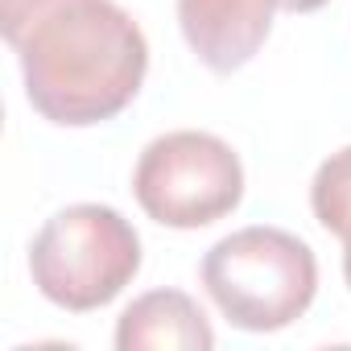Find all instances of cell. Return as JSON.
I'll return each instance as SVG.
<instances>
[{
  "instance_id": "3",
  "label": "cell",
  "mask_w": 351,
  "mask_h": 351,
  "mask_svg": "<svg viewBox=\"0 0 351 351\" xmlns=\"http://www.w3.org/2000/svg\"><path fill=\"white\" fill-rule=\"evenodd\" d=\"M29 273L46 302L71 314L99 310L141 273L136 228L104 203H75L46 219L29 244Z\"/></svg>"
},
{
  "instance_id": "8",
  "label": "cell",
  "mask_w": 351,
  "mask_h": 351,
  "mask_svg": "<svg viewBox=\"0 0 351 351\" xmlns=\"http://www.w3.org/2000/svg\"><path fill=\"white\" fill-rule=\"evenodd\" d=\"M322 5H326V0H281V9H289V13H314Z\"/></svg>"
},
{
  "instance_id": "2",
  "label": "cell",
  "mask_w": 351,
  "mask_h": 351,
  "mask_svg": "<svg viewBox=\"0 0 351 351\" xmlns=\"http://www.w3.org/2000/svg\"><path fill=\"white\" fill-rule=\"evenodd\" d=\"M203 289L219 314L252 335L285 330L318 293V261L281 228H240L203 256Z\"/></svg>"
},
{
  "instance_id": "9",
  "label": "cell",
  "mask_w": 351,
  "mask_h": 351,
  "mask_svg": "<svg viewBox=\"0 0 351 351\" xmlns=\"http://www.w3.org/2000/svg\"><path fill=\"white\" fill-rule=\"evenodd\" d=\"M343 277H347V289H351V244H343Z\"/></svg>"
},
{
  "instance_id": "1",
  "label": "cell",
  "mask_w": 351,
  "mask_h": 351,
  "mask_svg": "<svg viewBox=\"0 0 351 351\" xmlns=\"http://www.w3.org/2000/svg\"><path fill=\"white\" fill-rule=\"evenodd\" d=\"M34 112L62 128L120 116L149 71V42L116 0H0Z\"/></svg>"
},
{
  "instance_id": "6",
  "label": "cell",
  "mask_w": 351,
  "mask_h": 351,
  "mask_svg": "<svg viewBox=\"0 0 351 351\" xmlns=\"http://www.w3.org/2000/svg\"><path fill=\"white\" fill-rule=\"evenodd\" d=\"M120 351H211L215 330L182 289H149L116 318Z\"/></svg>"
},
{
  "instance_id": "7",
  "label": "cell",
  "mask_w": 351,
  "mask_h": 351,
  "mask_svg": "<svg viewBox=\"0 0 351 351\" xmlns=\"http://www.w3.org/2000/svg\"><path fill=\"white\" fill-rule=\"evenodd\" d=\"M310 207H314V219L339 236L343 244H351V145L330 153L314 182H310Z\"/></svg>"
},
{
  "instance_id": "4",
  "label": "cell",
  "mask_w": 351,
  "mask_h": 351,
  "mask_svg": "<svg viewBox=\"0 0 351 351\" xmlns=\"http://www.w3.org/2000/svg\"><path fill=\"white\" fill-rule=\"evenodd\" d=\"M132 195L141 211L161 228H211L240 207L244 165L223 136L178 128L145 145L132 169Z\"/></svg>"
},
{
  "instance_id": "5",
  "label": "cell",
  "mask_w": 351,
  "mask_h": 351,
  "mask_svg": "<svg viewBox=\"0 0 351 351\" xmlns=\"http://www.w3.org/2000/svg\"><path fill=\"white\" fill-rule=\"evenodd\" d=\"M277 9L281 0H178V25L207 71L232 75L261 54Z\"/></svg>"
}]
</instances>
